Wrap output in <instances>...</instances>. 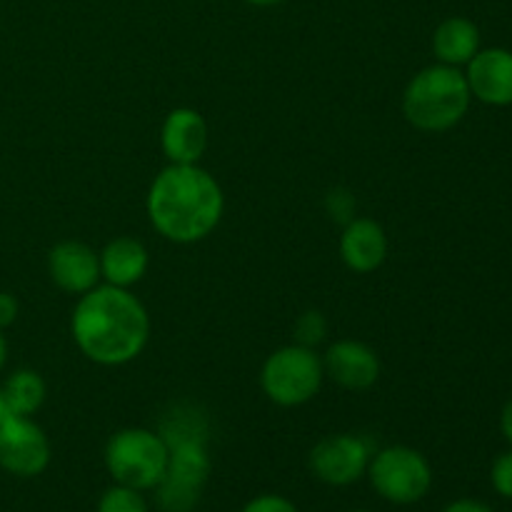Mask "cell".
Here are the masks:
<instances>
[{
  "label": "cell",
  "instance_id": "6da1fadb",
  "mask_svg": "<svg viewBox=\"0 0 512 512\" xmlns=\"http://www.w3.org/2000/svg\"><path fill=\"white\" fill-rule=\"evenodd\" d=\"M70 330L88 360L98 365H125L143 353L150 318L145 305L128 288L105 283L80 295Z\"/></svg>",
  "mask_w": 512,
  "mask_h": 512
},
{
  "label": "cell",
  "instance_id": "7a4b0ae2",
  "mask_svg": "<svg viewBox=\"0 0 512 512\" xmlns=\"http://www.w3.org/2000/svg\"><path fill=\"white\" fill-rule=\"evenodd\" d=\"M225 198L218 180L193 165L170 163L148 190V218L173 243H198L218 228Z\"/></svg>",
  "mask_w": 512,
  "mask_h": 512
},
{
  "label": "cell",
  "instance_id": "3957f363",
  "mask_svg": "<svg viewBox=\"0 0 512 512\" xmlns=\"http://www.w3.org/2000/svg\"><path fill=\"white\" fill-rule=\"evenodd\" d=\"M168 445L165 475L155 485V498L163 512H193L210 478L208 423L193 408H175L158 430Z\"/></svg>",
  "mask_w": 512,
  "mask_h": 512
},
{
  "label": "cell",
  "instance_id": "277c9868",
  "mask_svg": "<svg viewBox=\"0 0 512 512\" xmlns=\"http://www.w3.org/2000/svg\"><path fill=\"white\" fill-rule=\"evenodd\" d=\"M470 100L463 70L438 63L413 75L403 93V113L423 133H445L465 118Z\"/></svg>",
  "mask_w": 512,
  "mask_h": 512
},
{
  "label": "cell",
  "instance_id": "5b68a950",
  "mask_svg": "<svg viewBox=\"0 0 512 512\" xmlns=\"http://www.w3.org/2000/svg\"><path fill=\"white\" fill-rule=\"evenodd\" d=\"M168 465V445L148 428L118 430L105 445V468L115 483L128 488L155 490Z\"/></svg>",
  "mask_w": 512,
  "mask_h": 512
},
{
  "label": "cell",
  "instance_id": "8992f818",
  "mask_svg": "<svg viewBox=\"0 0 512 512\" xmlns=\"http://www.w3.org/2000/svg\"><path fill=\"white\" fill-rule=\"evenodd\" d=\"M323 378V358L313 348L293 343L268 355L260 373V385L275 405L298 408L318 395Z\"/></svg>",
  "mask_w": 512,
  "mask_h": 512
},
{
  "label": "cell",
  "instance_id": "52a82bcc",
  "mask_svg": "<svg viewBox=\"0 0 512 512\" xmlns=\"http://www.w3.org/2000/svg\"><path fill=\"white\" fill-rule=\"evenodd\" d=\"M365 475L375 493L393 505L420 503L433 485L428 458L408 445H390L373 453Z\"/></svg>",
  "mask_w": 512,
  "mask_h": 512
},
{
  "label": "cell",
  "instance_id": "ba28073f",
  "mask_svg": "<svg viewBox=\"0 0 512 512\" xmlns=\"http://www.w3.org/2000/svg\"><path fill=\"white\" fill-rule=\"evenodd\" d=\"M373 448L358 435H328L310 450V470L315 478L333 488H345L368 473Z\"/></svg>",
  "mask_w": 512,
  "mask_h": 512
},
{
  "label": "cell",
  "instance_id": "9c48e42d",
  "mask_svg": "<svg viewBox=\"0 0 512 512\" xmlns=\"http://www.w3.org/2000/svg\"><path fill=\"white\" fill-rule=\"evenodd\" d=\"M50 463V443L43 428L25 415H8L0 423V468L18 478H35Z\"/></svg>",
  "mask_w": 512,
  "mask_h": 512
},
{
  "label": "cell",
  "instance_id": "30bf717a",
  "mask_svg": "<svg viewBox=\"0 0 512 512\" xmlns=\"http://www.w3.org/2000/svg\"><path fill=\"white\" fill-rule=\"evenodd\" d=\"M465 68V80L473 98L493 108L512 105V50L480 48Z\"/></svg>",
  "mask_w": 512,
  "mask_h": 512
},
{
  "label": "cell",
  "instance_id": "8fae6325",
  "mask_svg": "<svg viewBox=\"0 0 512 512\" xmlns=\"http://www.w3.org/2000/svg\"><path fill=\"white\" fill-rule=\"evenodd\" d=\"M323 370L345 390H368L380 378V360L360 340H338L323 355Z\"/></svg>",
  "mask_w": 512,
  "mask_h": 512
},
{
  "label": "cell",
  "instance_id": "7c38bea8",
  "mask_svg": "<svg viewBox=\"0 0 512 512\" xmlns=\"http://www.w3.org/2000/svg\"><path fill=\"white\" fill-rule=\"evenodd\" d=\"M48 273L60 290L85 295L100 280V258L80 240H63L48 255Z\"/></svg>",
  "mask_w": 512,
  "mask_h": 512
},
{
  "label": "cell",
  "instance_id": "4fadbf2b",
  "mask_svg": "<svg viewBox=\"0 0 512 512\" xmlns=\"http://www.w3.org/2000/svg\"><path fill=\"white\" fill-rule=\"evenodd\" d=\"M160 145L170 163L193 165L208 148V125L193 108H175L165 118L160 130Z\"/></svg>",
  "mask_w": 512,
  "mask_h": 512
},
{
  "label": "cell",
  "instance_id": "5bb4252c",
  "mask_svg": "<svg viewBox=\"0 0 512 512\" xmlns=\"http://www.w3.org/2000/svg\"><path fill=\"white\" fill-rule=\"evenodd\" d=\"M340 255L355 273H373L388 258V235L370 218L348 220L340 235Z\"/></svg>",
  "mask_w": 512,
  "mask_h": 512
},
{
  "label": "cell",
  "instance_id": "9a60e30c",
  "mask_svg": "<svg viewBox=\"0 0 512 512\" xmlns=\"http://www.w3.org/2000/svg\"><path fill=\"white\" fill-rule=\"evenodd\" d=\"M100 258V278L115 288H130L140 283L143 275L148 273V250L140 240L133 238H115L110 240L98 253Z\"/></svg>",
  "mask_w": 512,
  "mask_h": 512
},
{
  "label": "cell",
  "instance_id": "2e32d148",
  "mask_svg": "<svg viewBox=\"0 0 512 512\" xmlns=\"http://www.w3.org/2000/svg\"><path fill=\"white\" fill-rule=\"evenodd\" d=\"M480 50V30L478 25L463 15H453L445 18L443 23L435 28L433 33V53L438 63L453 65H468Z\"/></svg>",
  "mask_w": 512,
  "mask_h": 512
},
{
  "label": "cell",
  "instance_id": "e0dca14e",
  "mask_svg": "<svg viewBox=\"0 0 512 512\" xmlns=\"http://www.w3.org/2000/svg\"><path fill=\"white\" fill-rule=\"evenodd\" d=\"M3 400L10 415H30L43 405L45 400V380L35 370H18L3 385Z\"/></svg>",
  "mask_w": 512,
  "mask_h": 512
},
{
  "label": "cell",
  "instance_id": "ac0fdd59",
  "mask_svg": "<svg viewBox=\"0 0 512 512\" xmlns=\"http://www.w3.org/2000/svg\"><path fill=\"white\" fill-rule=\"evenodd\" d=\"M98 512H148V503L140 490L115 483L100 495Z\"/></svg>",
  "mask_w": 512,
  "mask_h": 512
},
{
  "label": "cell",
  "instance_id": "d6986e66",
  "mask_svg": "<svg viewBox=\"0 0 512 512\" xmlns=\"http://www.w3.org/2000/svg\"><path fill=\"white\" fill-rule=\"evenodd\" d=\"M325 335H328V323H325V318L318 310H308L295 323V340H298V345H305V348H315L318 343H323Z\"/></svg>",
  "mask_w": 512,
  "mask_h": 512
},
{
  "label": "cell",
  "instance_id": "ffe728a7",
  "mask_svg": "<svg viewBox=\"0 0 512 512\" xmlns=\"http://www.w3.org/2000/svg\"><path fill=\"white\" fill-rule=\"evenodd\" d=\"M490 483H493L495 493L512 500V450L495 458L493 470H490Z\"/></svg>",
  "mask_w": 512,
  "mask_h": 512
},
{
  "label": "cell",
  "instance_id": "44dd1931",
  "mask_svg": "<svg viewBox=\"0 0 512 512\" xmlns=\"http://www.w3.org/2000/svg\"><path fill=\"white\" fill-rule=\"evenodd\" d=\"M240 512H298V508L288 498H283V495L268 493L245 503V508Z\"/></svg>",
  "mask_w": 512,
  "mask_h": 512
},
{
  "label": "cell",
  "instance_id": "7402d4cb",
  "mask_svg": "<svg viewBox=\"0 0 512 512\" xmlns=\"http://www.w3.org/2000/svg\"><path fill=\"white\" fill-rule=\"evenodd\" d=\"M328 208L330 213H333V218H340V220H353L350 218V213H353V198H350L348 193H343V190H333V193L328 195Z\"/></svg>",
  "mask_w": 512,
  "mask_h": 512
},
{
  "label": "cell",
  "instance_id": "603a6c76",
  "mask_svg": "<svg viewBox=\"0 0 512 512\" xmlns=\"http://www.w3.org/2000/svg\"><path fill=\"white\" fill-rule=\"evenodd\" d=\"M18 318V300L10 293H0V330L8 328Z\"/></svg>",
  "mask_w": 512,
  "mask_h": 512
},
{
  "label": "cell",
  "instance_id": "cb8c5ba5",
  "mask_svg": "<svg viewBox=\"0 0 512 512\" xmlns=\"http://www.w3.org/2000/svg\"><path fill=\"white\" fill-rule=\"evenodd\" d=\"M443 512H495L490 505H485L483 500H473V498H460L453 500V503L445 505Z\"/></svg>",
  "mask_w": 512,
  "mask_h": 512
},
{
  "label": "cell",
  "instance_id": "d4e9b609",
  "mask_svg": "<svg viewBox=\"0 0 512 512\" xmlns=\"http://www.w3.org/2000/svg\"><path fill=\"white\" fill-rule=\"evenodd\" d=\"M500 430H503L505 440H508L512 448V398L505 403L503 413H500Z\"/></svg>",
  "mask_w": 512,
  "mask_h": 512
},
{
  "label": "cell",
  "instance_id": "484cf974",
  "mask_svg": "<svg viewBox=\"0 0 512 512\" xmlns=\"http://www.w3.org/2000/svg\"><path fill=\"white\" fill-rule=\"evenodd\" d=\"M248 5H255V8H270V5H278L283 0H245Z\"/></svg>",
  "mask_w": 512,
  "mask_h": 512
},
{
  "label": "cell",
  "instance_id": "4316f807",
  "mask_svg": "<svg viewBox=\"0 0 512 512\" xmlns=\"http://www.w3.org/2000/svg\"><path fill=\"white\" fill-rule=\"evenodd\" d=\"M5 358H8V343H5V338H3V330H0V370H3V365H5Z\"/></svg>",
  "mask_w": 512,
  "mask_h": 512
},
{
  "label": "cell",
  "instance_id": "83f0119b",
  "mask_svg": "<svg viewBox=\"0 0 512 512\" xmlns=\"http://www.w3.org/2000/svg\"><path fill=\"white\" fill-rule=\"evenodd\" d=\"M8 408H5V400H3V393H0V423H3L5 418H8Z\"/></svg>",
  "mask_w": 512,
  "mask_h": 512
}]
</instances>
